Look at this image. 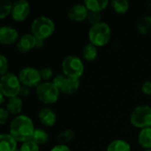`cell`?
<instances>
[{"mask_svg":"<svg viewBox=\"0 0 151 151\" xmlns=\"http://www.w3.org/2000/svg\"><path fill=\"white\" fill-rule=\"evenodd\" d=\"M21 82L19 76L13 73H6L0 79V93L6 98L19 96L21 90Z\"/></svg>","mask_w":151,"mask_h":151,"instance_id":"4","label":"cell"},{"mask_svg":"<svg viewBox=\"0 0 151 151\" xmlns=\"http://www.w3.org/2000/svg\"><path fill=\"white\" fill-rule=\"evenodd\" d=\"M138 142L142 148L151 150V127L141 129L138 134Z\"/></svg>","mask_w":151,"mask_h":151,"instance_id":"17","label":"cell"},{"mask_svg":"<svg viewBox=\"0 0 151 151\" xmlns=\"http://www.w3.org/2000/svg\"><path fill=\"white\" fill-rule=\"evenodd\" d=\"M80 85H81L80 79L67 77L65 75V78L63 80V82L59 89L62 93L65 95H73L78 91V89L80 88Z\"/></svg>","mask_w":151,"mask_h":151,"instance_id":"13","label":"cell"},{"mask_svg":"<svg viewBox=\"0 0 151 151\" xmlns=\"http://www.w3.org/2000/svg\"><path fill=\"white\" fill-rule=\"evenodd\" d=\"M84 4L89 12H101L108 6L109 1L108 0H85Z\"/></svg>","mask_w":151,"mask_h":151,"instance_id":"18","label":"cell"},{"mask_svg":"<svg viewBox=\"0 0 151 151\" xmlns=\"http://www.w3.org/2000/svg\"><path fill=\"white\" fill-rule=\"evenodd\" d=\"M75 136V133L73 129L67 128V129H64L61 132H59L57 134L56 140L58 142V144H64L66 145V143L70 142Z\"/></svg>","mask_w":151,"mask_h":151,"instance_id":"21","label":"cell"},{"mask_svg":"<svg viewBox=\"0 0 151 151\" xmlns=\"http://www.w3.org/2000/svg\"><path fill=\"white\" fill-rule=\"evenodd\" d=\"M44 44V40L42 39H37L36 38V43H35V48H41Z\"/></svg>","mask_w":151,"mask_h":151,"instance_id":"34","label":"cell"},{"mask_svg":"<svg viewBox=\"0 0 151 151\" xmlns=\"http://www.w3.org/2000/svg\"><path fill=\"white\" fill-rule=\"evenodd\" d=\"M143 151H151V150H145Z\"/></svg>","mask_w":151,"mask_h":151,"instance_id":"36","label":"cell"},{"mask_svg":"<svg viewBox=\"0 0 151 151\" xmlns=\"http://www.w3.org/2000/svg\"><path fill=\"white\" fill-rule=\"evenodd\" d=\"M111 37V28L106 22L101 21L97 24L92 25L88 30L89 42L96 47L106 45Z\"/></svg>","mask_w":151,"mask_h":151,"instance_id":"2","label":"cell"},{"mask_svg":"<svg viewBox=\"0 0 151 151\" xmlns=\"http://www.w3.org/2000/svg\"><path fill=\"white\" fill-rule=\"evenodd\" d=\"M9 115H10V112L7 111L6 108H4V107L0 108V124L1 125H4L7 122L9 119Z\"/></svg>","mask_w":151,"mask_h":151,"instance_id":"30","label":"cell"},{"mask_svg":"<svg viewBox=\"0 0 151 151\" xmlns=\"http://www.w3.org/2000/svg\"><path fill=\"white\" fill-rule=\"evenodd\" d=\"M130 121L133 126L141 129L151 127V106L147 104L137 106L131 113Z\"/></svg>","mask_w":151,"mask_h":151,"instance_id":"7","label":"cell"},{"mask_svg":"<svg viewBox=\"0 0 151 151\" xmlns=\"http://www.w3.org/2000/svg\"><path fill=\"white\" fill-rule=\"evenodd\" d=\"M8 73V60L3 54L0 55V74L1 76Z\"/></svg>","mask_w":151,"mask_h":151,"instance_id":"29","label":"cell"},{"mask_svg":"<svg viewBox=\"0 0 151 151\" xmlns=\"http://www.w3.org/2000/svg\"><path fill=\"white\" fill-rule=\"evenodd\" d=\"M63 73L67 77L80 79L84 73V64L81 58L76 55L66 56L61 64Z\"/></svg>","mask_w":151,"mask_h":151,"instance_id":"6","label":"cell"},{"mask_svg":"<svg viewBox=\"0 0 151 151\" xmlns=\"http://www.w3.org/2000/svg\"><path fill=\"white\" fill-rule=\"evenodd\" d=\"M142 91L148 96H151V81H146L142 85Z\"/></svg>","mask_w":151,"mask_h":151,"instance_id":"31","label":"cell"},{"mask_svg":"<svg viewBox=\"0 0 151 151\" xmlns=\"http://www.w3.org/2000/svg\"><path fill=\"white\" fill-rule=\"evenodd\" d=\"M29 88H27V87H25V86H22V88H21V90H20V93H19V95L20 96H27V95H29Z\"/></svg>","mask_w":151,"mask_h":151,"instance_id":"33","label":"cell"},{"mask_svg":"<svg viewBox=\"0 0 151 151\" xmlns=\"http://www.w3.org/2000/svg\"><path fill=\"white\" fill-rule=\"evenodd\" d=\"M12 4L10 0H1L0 1V19L6 18L12 13Z\"/></svg>","mask_w":151,"mask_h":151,"instance_id":"25","label":"cell"},{"mask_svg":"<svg viewBox=\"0 0 151 151\" xmlns=\"http://www.w3.org/2000/svg\"><path fill=\"white\" fill-rule=\"evenodd\" d=\"M55 31L54 21L47 16L35 18L31 24V34L37 39L45 40Z\"/></svg>","mask_w":151,"mask_h":151,"instance_id":"3","label":"cell"},{"mask_svg":"<svg viewBox=\"0 0 151 151\" xmlns=\"http://www.w3.org/2000/svg\"><path fill=\"white\" fill-rule=\"evenodd\" d=\"M50 151H72L71 149L67 146V145H64V144H57L54 147H52V149Z\"/></svg>","mask_w":151,"mask_h":151,"instance_id":"32","label":"cell"},{"mask_svg":"<svg viewBox=\"0 0 151 151\" xmlns=\"http://www.w3.org/2000/svg\"><path fill=\"white\" fill-rule=\"evenodd\" d=\"M137 30L142 34L146 35L151 31V15L143 16L137 23Z\"/></svg>","mask_w":151,"mask_h":151,"instance_id":"23","label":"cell"},{"mask_svg":"<svg viewBox=\"0 0 151 151\" xmlns=\"http://www.w3.org/2000/svg\"><path fill=\"white\" fill-rule=\"evenodd\" d=\"M60 89L52 81H42L35 88L37 98L46 104H52L58 100Z\"/></svg>","mask_w":151,"mask_h":151,"instance_id":"5","label":"cell"},{"mask_svg":"<svg viewBox=\"0 0 151 151\" xmlns=\"http://www.w3.org/2000/svg\"><path fill=\"white\" fill-rule=\"evenodd\" d=\"M20 151H39V145L36 144L34 141L29 140L25 142H23L19 148Z\"/></svg>","mask_w":151,"mask_h":151,"instance_id":"26","label":"cell"},{"mask_svg":"<svg viewBox=\"0 0 151 151\" xmlns=\"http://www.w3.org/2000/svg\"><path fill=\"white\" fill-rule=\"evenodd\" d=\"M15 151H20V150H15Z\"/></svg>","mask_w":151,"mask_h":151,"instance_id":"37","label":"cell"},{"mask_svg":"<svg viewBox=\"0 0 151 151\" xmlns=\"http://www.w3.org/2000/svg\"><path fill=\"white\" fill-rule=\"evenodd\" d=\"M106 151H131V146L125 140L116 139L109 143Z\"/></svg>","mask_w":151,"mask_h":151,"instance_id":"19","label":"cell"},{"mask_svg":"<svg viewBox=\"0 0 151 151\" xmlns=\"http://www.w3.org/2000/svg\"><path fill=\"white\" fill-rule=\"evenodd\" d=\"M17 150V141L10 134H0V151H15Z\"/></svg>","mask_w":151,"mask_h":151,"instance_id":"15","label":"cell"},{"mask_svg":"<svg viewBox=\"0 0 151 151\" xmlns=\"http://www.w3.org/2000/svg\"><path fill=\"white\" fill-rule=\"evenodd\" d=\"M30 13V4L27 0H16L12 4V18L18 22L25 20Z\"/></svg>","mask_w":151,"mask_h":151,"instance_id":"9","label":"cell"},{"mask_svg":"<svg viewBox=\"0 0 151 151\" xmlns=\"http://www.w3.org/2000/svg\"><path fill=\"white\" fill-rule=\"evenodd\" d=\"M40 74L43 81H50L53 77V70L50 67H42L40 69Z\"/></svg>","mask_w":151,"mask_h":151,"instance_id":"28","label":"cell"},{"mask_svg":"<svg viewBox=\"0 0 151 151\" xmlns=\"http://www.w3.org/2000/svg\"><path fill=\"white\" fill-rule=\"evenodd\" d=\"M19 36L16 28L11 26H2L0 27V42L3 45H11L18 42Z\"/></svg>","mask_w":151,"mask_h":151,"instance_id":"10","label":"cell"},{"mask_svg":"<svg viewBox=\"0 0 151 151\" xmlns=\"http://www.w3.org/2000/svg\"><path fill=\"white\" fill-rule=\"evenodd\" d=\"M10 134L16 139L17 142H25L32 139L35 130L32 119L27 115L19 114L10 123Z\"/></svg>","mask_w":151,"mask_h":151,"instance_id":"1","label":"cell"},{"mask_svg":"<svg viewBox=\"0 0 151 151\" xmlns=\"http://www.w3.org/2000/svg\"><path fill=\"white\" fill-rule=\"evenodd\" d=\"M38 118L40 122L45 127H52L57 121L56 112L50 107H44L39 111Z\"/></svg>","mask_w":151,"mask_h":151,"instance_id":"14","label":"cell"},{"mask_svg":"<svg viewBox=\"0 0 151 151\" xmlns=\"http://www.w3.org/2000/svg\"><path fill=\"white\" fill-rule=\"evenodd\" d=\"M111 5L116 12L120 14L127 12L129 9V2L127 0H112Z\"/></svg>","mask_w":151,"mask_h":151,"instance_id":"24","label":"cell"},{"mask_svg":"<svg viewBox=\"0 0 151 151\" xmlns=\"http://www.w3.org/2000/svg\"><path fill=\"white\" fill-rule=\"evenodd\" d=\"M87 19H88V22L92 26V25L97 24V23L102 21L101 20L102 19V15H101V12H89Z\"/></svg>","mask_w":151,"mask_h":151,"instance_id":"27","label":"cell"},{"mask_svg":"<svg viewBox=\"0 0 151 151\" xmlns=\"http://www.w3.org/2000/svg\"><path fill=\"white\" fill-rule=\"evenodd\" d=\"M7 111L12 115H19V113L22 111L23 108V101L19 96H14L11 97L6 102V107Z\"/></svg>","mask_w":151,"mask_h":151,"instance_id":"16","label":"cell"},{"mask_svg":"<svg viewBox=\"0 0 151 151\" xmlns=\"http://www.w3.org/2000/svg\"><path fill=\"white\" fill-rule=\"evenodd\" d=\"M35 43H36V38L31 34V33H27L22 35L16 44V48L19 52L26 53L30 51L32 49L35 48Z\"/></svg>","mask_w":151,"mask_h":151,"instance_id":"11","label":"cell"},{"mask_svg":"<svg viewBox=\"0 0 151 151\" xmlns=\"http://www.w3.org/2000/svg\"><path fill=\"white\" fill-rule=\"evenodd\" d=\"M4 98H5V96L2 94V93H0V104H4Z\"/></svg>","mask_w":151,"mask_h":151,"instance_id":"35","label":"cell"},{"mask_svg":"<svg viewBox=\"0 0 151 151\" xmlns=\"http://www.w3.org/2000/svg\"><path fill=\"white\" fill-rule=\"evenodd\" d=\"M81 54H82L83 58L86 59L87 61H94L97 58V55H98L97 47L92 44L91 42H88L84 46Z\"/></svg>","mask_w":151,"mask_h":151,"instance_id":"20","label":"cell"},{"mask_svg":"<svg viewBox=\"0 0 151 151\" xmlns=\"http://www.w3.org/2000/svg\"><path fill=\"white\" fill-rule=\"evenodd\" d=\"M18 76L22 86L27 88H32V87L36 88L42 81L40 74V70L33 66L23 67L19 71Z\"/></svg>","mask_w":151,"mask_h":151,"instance_id":"8","label":"cell"},{"mask_svg":"<svg viewBox=\"0 0 151 151\" xmlns=\"http://www.w3.org/2000/svg\"><path fill=\"white\" fill-rule=\"evenodd\" d=\"M50 139V135L49 134L42 128H35L33 137H32V141H34L36 144L40 145H44L49 142Z\"/></svg>","mask_w":151,"mask_h":151,"instance_id":"22","label":"cell"},{"mask_svg":"<svg viewBox=\"0 0 151 151\" xmlns=\"http://www.w3.org/2000/svg\"><path fill=\"white\" fill-rule=\"evenodd\" d=\"M88 12L89 11L86 7L85 4H75L69 9L67 15L72 20L81 22L88 18Z\"/></svg>","mask_w":151,"mask_h":151,"instance_id":"12","label":"cell"}]
</instances>
